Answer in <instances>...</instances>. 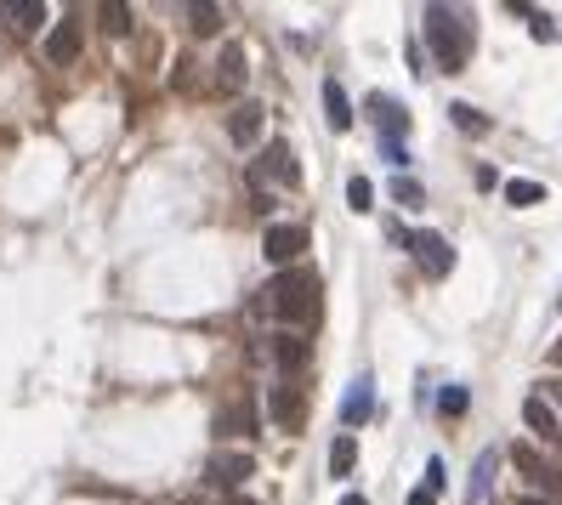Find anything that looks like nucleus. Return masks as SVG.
Here are the masks:
<instances>
[{
  "instance_id": "1",
  "label": "nucleus",
  "mask_w": 562,
  "mask_h": 505,
  "mask_svg": "<svg viewBox=\"0 0 562 505\" xmlns=\"http://www.w3.org/2000/svg\"><path fill=\"white\" fill-rule=\"evenodd\" d=\"M262 307L273 318H279L284 330H313L318 313H324V301H318V279L313 273H301V267H290V273H279V279L262 290Z\"/></svg>"
},
{
  "instance_id": "2",
  "label": "nucleus",
  "mask_w": 562,
  "mask_h": 505,
  "mask_svg": "<svg viewBox=\"0 0 562 505\" xmlns=\"http://www.w3.org/2000/svg\"><path fill=\"white\" fill-rule=\"evenodd\" d=\"M426 46L438 57L443 74H460L466 69V57H472V23H460V12L449 6H426Z\"/></svg>"
},
{
  "instance_id": "3",
  "label": "nucleus",
  "mask_w": 562,
  "mask_h": 505,
  "mask_svg": "<svg viewBox=\"0 0 562 505\" xmlns=\"http://www.w3.org/2000/svg\"><path fill=\"white\" fill-rule=\"evenodd\" d=\"M250 182H256V193H267V182L296 188V182H301V165H296V154H290V142H267L262 159H250Z\"/></svg>"
},
{
  "instance_id": "4",
  "label": "nucleus",
  "mask_w": 562,
  "mask_h": 505,
  "mask_svg": "<svg viewBox=\"0 0 562 505\" xmlns=\"http://www.w3.org/2000/svg\"><path fill=\"white\" fill-rule=\"evenodd\" d=\"M262 250H267V262L273 267H284L290 273V262H296L301 250H307V227H267V239H262Z\"/></svg>"
},
{
  "instance_id": "5",
  "label": "nucleus",
  "mask_w": 562,
  "mask_h": 505,
  "mask_svg": "<svg viewBox=\"0 0 562 505\" xmlns=\"http://www.w3.org/2000/svg\"><path fill=\"white\" fill-rule=\"evenodd\" d=\"M415 262H421V273L443 279V273L455 267V250H449V239H438V233H415Z\"/></svg>"
},
{
  "instance_id": "6",
  "label": "nucleus",
  "mask_w": 562,
  "mask_h": 505,
  "mask_svg": "<svg viewBox=\"0 0 562 505\" xmlns=\"http://www.w3.org/2000/svg\"><path fill=\"white\" fill-rule=\"evenodd\" d=\"M523 420H528V432L540 437V443H557V437H562V415L545 398H528L523 403Z\"/></svg>"
},
{
  "instance_id": "7",
  "label": "nucleus",
  "mask_w": 562,
  "mask_h": 505,
  "mask_svg": "<svg viewBox=\"0 0 562 505\" xmlns=\"http://www.w3.org/2000/svg\"><path fill=\"white\" fill-rule=\"evenodd\" d=\"M211 477L222 488H239L250 477V454L245 449H222V454H211Z\"/></svg>"
},
{
  "instance_id": "8",
  "label": "nucleus",
  "mask_w": 562,
  "mask_h": 505,
  "mask_svg": "<svg viewBox=\"0 0 562 505\" xmlns=\"http://www.w3.org/2000/svg\"><path fill=\"white\" fill-rule=\"evenodd\" d=\"M250 74V57L245 46H222V63H216V91H239Z\"/></svg>"
},
{
  "instance_id": "9",
  "label": "nucleus",
  "mask_w": 562,
  "mask_h": 505,
  "mask_svg": "<svg viewBox=\"0 0 562 505\" xmlns=\"http://www.w3.org/2000/svg\"><path fill=\"white\" fill-rule=\"evenodd\" d=\"M511 460H517V471H523V477H528L534 488H562V477H557L551 466H545V460H540L534 449H528V443H517V449H511Z\"/></svg>"
},
{
  "instance_id": "10",
  "label": "nucleus",
  "mask_w": 562,
  "mask_h": 505,
  "mask_svg": "<svg viewBox=\"0 0 562 505\" xmlns=\"http://www.w3.org/2000/svg\"><path fill=\"white\" fill-rule=\"evenodd\" d=\"M369 114H375V125H381L387 137H398V142H404V131H409L404 103H392V97H381V91H375V97H369Z\"/></svg>"
},
{
  "instance_id": "11",
  "label": "nucleus",
  "mask_w": 562,
  "mask_h": 505,
  "mask_svg": "<svg viewBox=\"0 0 562 505\" xmlns=\"http://www.w3.org/2000/svg\"><path fill=\"white\" fill-rule=\"evenodd\" d=\"M46 57H52L57 69H69L74 57H80V23H57L52 40H46Z\"/></svg>"
},
{
  "instance_id": "12",
  "label": "nucleus",
  "mask_w": 562,
  "mask_h": 505,
  "mask_svg": "<svg viewBox=\"0 0 562 505\" xmlns=\"http://www.w3.org/2000/svg\"><path fill=\"white\" fill-rule=\"evenodd\" d=\"M228 137L239 142V148H250V142L262 137V108H256V103L233 108V114H228Z\"/></svg>"
},
{
  "instance_id": "13",
  "label": "nucleus",
  "mask_w": 562,
  "mask_h": 505,
  "mask_svg": "<svg viewBox=\"0 0 562 505\" xmlns=\"http://www.w3.org/2000/svg\"><path fill=\"white\" fill-rule=\"evenodd\" d=\"M324 120H330V131H347L352 125V103H347V91L335 86V80H324Z\"/></svg>"
},
{
  "instance_id": "14",
  "label": "nucleus",
  "mask_w": 562,
  "mask_h": 505,
  "mask_svg": "<svg viewBox=\"0 0 562 505\" xmlns=\"http://www.w3.org/2000/svg\"><path fill=\"white\" fill-rule=\"evenodd\" d=\"M0 18H12V29H40L46 23V6L40 0H12V6H0Z\"/></svg>"
},
{
  "instance_id": "15",
  "label": "nucleus",
  "mask_w": 562,
  "mask_h": 505,
  "mask_svg": "<svg viewBox=\"0 0 562 505\" xmlns=\"http://www.w3.org/2000/svg\"><path fill=\"white\" fill-rule=\"evenodd\" d=\"M341 420H347V426H364V420H369V381H352V386H347Z\"/></svg>"
},
{
  "instance_id": "16",
  "label": "nucleus",
  "mask_w": 562,
  "mask_h": 505,
  "mask_svg": "<svg viewBox=\"0 0 562 505\" xmlns=\"http://www.w3.org/2000/svg\"><path fill=\"white\" fill-rule=\"evenodd\" d=\"M273 358H279L284 369H296V364H307V341H301L296 330H284V335H273Z\"/></svg>"
},
{
  "instance_id": "17",
  "label": "nucleus",
  "mask_w": 562,
  "mask_h": 505,
  "mask_svg": "<svg viewBox=\"0 0 562 505\" xmlns=\"http://www.w3.org/2000/svg\"><path fill=\"white\" fill-rule=\"evenodd\" d=\"M352 466H358V443H352V437L341 432V437L330 443V477H347Z\"/></svg>"
},
{
  "instance_id": "18",
  "label": "nucleus",
  "mask_w": 562,
  "mask_h": 505,
  "mask_svg": "<svg viewBox=\"0 0 562 505\" xmlns=\"http://www.w3.org/2000/svg\"><path fill=\"white\" fill-rule=\"evenodd\" d=\"M494 460H500V454H494V449H483V454H477V471H472V488H466V500H489V477H494Z\"/></svg>"
},
{
  "instance_id": "19",
  "label": "nucleus",
  "mask_w": 562,
  "mask_h": 505,
  "mask_svg": "<svg viewBox=\"0 0 562 505\" xmlns=\"http://www.w3.org/2000/svg\"><path fill=\"white\" fill-rule=\"evenodd\" d=\"M540 199H545L540 182H528V176H511L506 182V205H540Z\"/></svg>"
},
{
  "instance_id": "20",
  "label": "nucleus",
  "mask_w": 562,
  "mask_h": 505,
  "mask_svg": "<svg viewBox=\"0 0 562 505\" xmlns=\"http://www.w3.org/2000/svg\"><path fill=\"white\" fill-rule=\"evenodd\" d=\"M466 403H472V392H466V386H443V392H438V409H443L449 420L466 415Z\"/></svg>"
},
{
  "instance_id": "21",
  "label": "nucleus",
  "mask_w": 562,
  "mask_h": 505,
  "mask_svg": "<svg viewBox=\"0 0 562 505\" xmlns=\"http://www.w3.org/2000/svg\"><path fill=\"white\" fill-rule=\"evenodd\" d=\"M449 114H455V125H460V131H472V137H483V131H489V120H483L472 103H455Z\"/></svg>"
},
{
  "instance_id": "22",
  "label": "nucleus",
  "mask_w": 562,
  "mask_h": 505,
  "mask_svg": "<svg viewBox=\"0 0 562 505\" xmlns=\"http://www.w3.org/2000/svg\"><path fill=\"white\" fill-rule=\"evenodd\" d=\"M296 415H301V398L290 392V386H279V398H273V420H279V426H290Z\"/></svg>"
},
{
  "instance_id": "23",
  "label": "nucleus",
  "mask_w": 562,
  "mask_h": 505,
  "mask_svg": "<svg viewBox=\"0 0 562 505\" xmlns=\"http://www.w3.org/2000/svg\"><path fill=\"white\" fill-rule=\"evenodd\" d=\"M103 29H108V35H125V29H131V6L108 0V6H103Z\"/></svg>"
},
{
  "instance_id": "24",
  "label": "nucleus",
  "mask_w": 562,
  "mask_h": 505,
  "mask_svg": "<svg viewBox=\"0 0 562 505\" xmlns=\"http://www.w3.org/2000/svg\"><path fill=\"white\" fill-rule=\"evenodd\" d=\"M347 199H352V210H369V205H375V182H369V176H352Z\"/></svg>"
},
{
  "instance_id": "25",
  "label": "nucleus",
  "mask_w": 562,
  "mask_h": 505,
  "mask_svg": "<svg viewBox=\"0 0 562 505\" xmlns=\"http://www.w3.org/2000/svg\"><path fill=\"white\" fill-rule=\"evenodd\" d=\"M392 199H398V205H421L426 193H421V182H409V176H398V182H392Z\"/></svg>"
},
{
  "instance_id": "26",
  "label": "nucleus",
  "mask_w": 562,
  "mask_h": 505,
  "mask_svg": "<svg viewBox=\"0 0 562 505\" xmlns=\"http://www.w3.org/2000/svg\"><path fill=\"white\" fill-rule=\"evenodd\" d=\"M194 29L199 35H216V29H222V12H216V6H194Z\"/></svg>"
},
{
  "instance_id": "27",
  "label": "nucleus",
  "mask_w": 562,
  "mask_h": 505,
  "mask_svg": "<svg viewBox=\"0 0 562 505\" xmlns=\"http://www.w3.org/2000/svg\"><path fill=\"white\" fill-rule=\"evenodd\" d=\"M381 159H392V165H409V154H404V142H398V137H381Z\"/></svg>"
},
{
  "instance_id": "28",
  "label": "nucleus",
  "mask_w": 562,
  "mask_h": 505,
  "mask_svg": "<svg viewBox=\"0 0 562 505\" xmlns=\"http://www.w3.org/2000/svg\"><path fill=\"white\" fill-rule=\"evenodd\" d=\"M523 12H528V6H523ZM528 18H534V35H540V40H557V29H551V18H545V12H528Z\"/></svg>"
},
{
  "instance_id": "29",
  "label": "nucleus",
  "mask_w": 562,
  "mask_h": 505,
  "mask_svg": "<svg viewBox=\"0 0 562 505\" xmlns=\"http://www.w3.org/2000/svg\"><path fill=\"white\" fill-rule=\"evenodd\" d=\"M426 488H432V494L443 488V460H426Z\"/></svg>"
},
{
  "instance_id": "30",
  "label": "nucleus",
  "mask_w": 562,
  "mask_h": 505,
  "mask_svg": "<svg viewBox=\"0 0 562 505\" xmlns=\"http://www.w3.org/2000/svg\"><path fill=\"white\" fill-rule=\"evenodd\" d=\"M545 403H551V409L562 415V381H551V386H545Z\"/></svg>"
},
{
  "instance_id": "31",
  "label": "nucleus",
  "mask_w": 562,
  "mask_h": 505,
  "mask_svg": "<svg viewBox=\"0 0 562 505\" xmlns=\"http://www.w3.org/2000/svg\"><path fill=\"white\" fill-rule=\"evenodd\" d=\"M409 505H438V494H432V488H415V494H409Z\"/></svg>"
},
{
  "instance_id": "32",
  "label": "nucleus",
  "mask_w": 562,
  "mask_h": 505,
  "mask_svg": "<svg viewBox=\"0 0 562 505\" xmlns=\"http://www.w3.org/2000/svg\"><path fill=\"white\" fill-rule=\"evenodd\" d=\"M341 505H369V500H364V494H347V500H341Z\"/></svg>"
},
{
  "instance_id": "33",
  "label": "nucleus",
  "mask_w": 562,
  "mask_h": 505,
  "mask_svg": "<svg viewBox=\"0 0 562 505\" xmlns=\"http://www.w3.org/2000/svg\"><path fill=\"white\" fill-rule=\"evenodd\" d=\"M517 505H545V500H540V494H523V500H517Z\"/></svg>"
},
{
  "instance_id": "34",
  "label": "nucleus",
  "mask_w": 562,
  "mask_h": 505,
  "mask_svg": "<svg viewBox=\"0 0 562 505\" xmlns=\"http://www.w3.org/2000/svg\"><path fill=\"white\" fill-rule=\"evenodd\" d=\"M551 364H557V369H562V341H557V347H551Z\"/></svg>"
}]
</instances>
